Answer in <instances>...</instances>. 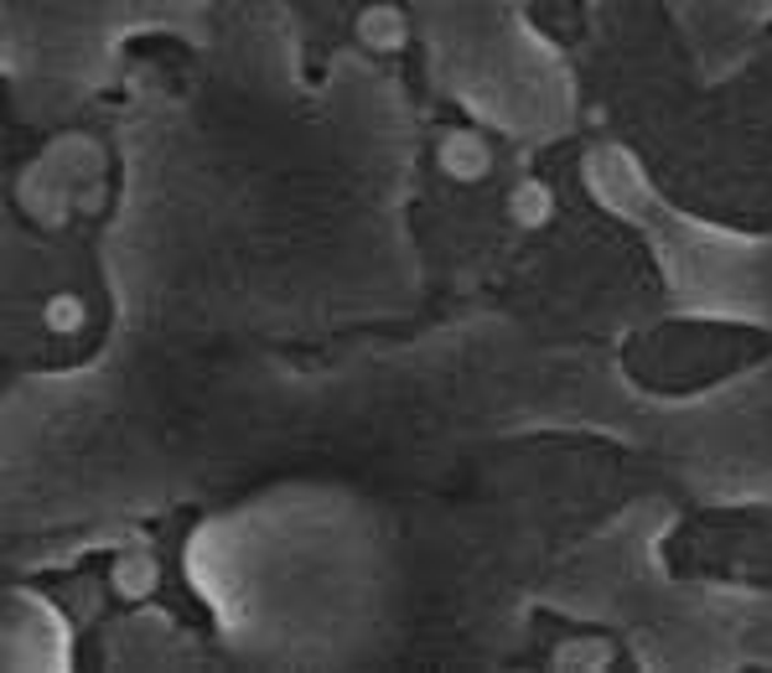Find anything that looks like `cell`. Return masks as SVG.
<instances>
[{
	"label": "cell",
	"mask_w": 772,
	"mask_h": 673,
	"mask_svg": "<svg viewBox=\"0 0 772 673\" xmlns=\"http://www.w3.org/2000/svg\"><path fill=\"white\" fill-rule=\"evenodd\" d=\"M550 213H555V202H550V192H545V187H524V192L514 198V218L524 223V228L550 223Z\"/></svg>",
	"instance_id": "cell-3"
},
{
	"label": "cell",
	"mask_w": 772,
	"mask_h": 673,
	"mask_svg": "<svg viewBox=\"0 0 772 673\" xmlns=\"http://www.w3.org/2000/svg\"><path fill=\"white\" fill-rule=\"evenodd\" d=\"M78 316H83L78 295H57V301H47V327H53V332H74Z\"/></svg>",
	"instance_id": "cell-4"
},
{
	"label": "cell",
	"mask_w": 772,
	"mask_h": 673,
	"mask_svg": "<svg viewBox=\"0 0 772 673\" xmlns=\"http://www.w3.org/2000/svg\"><path fill=\"white\" fill-rule=\"evenodd\" d=\"M358 37L368 47H379V53H394L400 42H405V16L394 11V5H368L363 16H358Z\"/></svg>",
	"instance_id": "cell-2"
},
{
	"label": "cell",
	"mask_w": 772,
	"mask_h": 673,
	"mask_svg": "<svg viewBox=\"0 0 772 673\" xmlns=\"http://www.w3.org/2000/svg\"><path fill=\"white\" fill-rule=\"evenodd\" d=\"M436 161H441V171L451 182H482L488 166H493V156H488V141L467 135V130H451L441 141V150H436Z\"/></svg>",
	"instance_id": "cell-1"
}]
</instances>
